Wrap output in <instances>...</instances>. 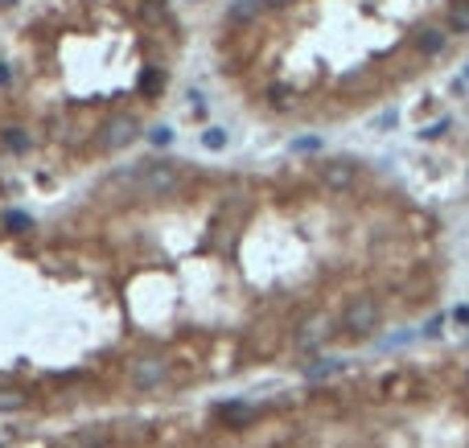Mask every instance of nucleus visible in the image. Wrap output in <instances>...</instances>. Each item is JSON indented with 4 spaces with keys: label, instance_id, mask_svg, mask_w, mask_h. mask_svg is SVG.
Here are the masks:
<instances>
[{
    "label": "nucleus",
    "instance_id": "7ed1b4c3",
    "mask_svg": "<svg viewBox=\"0 0 469 448\" xmlns=\"http://www.w3.org/2000/svg\"><path fill=\"white\" fill-rule=\"evenodd\" d=\"M165 375H169V366H165L161 358H140V362H132V370H128L132 387H140V391L161 387V383H165Z\"/></svg>",
    "mask_w": 469,
    "mask_h": 448
},
{
    "label": "nucleus",
    "instance_id": "f8f14e48",
    "mask_svg": "<svg viewBox=\"0 0 469 448\" xmlns=\"http://www.w3.org/2000/svg\"><path fill=\"white\" fill-rule=\"evenodd\" d=\"M268 99H272L276 107H293V86H284V82H276V86L268 91Z\"/></svg>",
    "mask_w": 469,
    "mask_h": 448
},
{
    "label": "nucleus",
    "instance_id": "b1692460",
    "mask_svg": "<svg viewBox=\"0 0 469 448\" xmlns=\"http://www.w3.org/2000/svg\"><path fill=\"white\" fill-rule=\"evenodd\" d=\"M4 82H8V66L0 62V86H4Z\"/></svg>",
    "mask_w": 469,
    "mask_h": 448
},
{
    "label": "nucleus",
    "instance_id": "1a4fd4ad",
    "mask_svg": "<svg viewBox=\"0 0 469 448\" xmlns=\"http://www.w3.org/2000/svg\"><path fill=\"white\" fill-rule=\"evenodd\" d=\"M449 29L453 33H469V0H453L449 4Z\"/></svg>",
    "mask_w": 469,
    "mask_h": 448
},
{
    "label": "nucleus",
    "instance_id": "a878e982",
    "mask_svg": "<svg viewBox=\"0 0 469 448\" xmlns=\"http://www.w3.org/2000/svg\"><path fill=\"white\" fill-rule=\"evenodd\" d=\"M466 78H469V66H466Z\"/></svg>",
    "mask_w": 469,
    "mask_h": 448
},
{
    "label": "nucleus",
    "instance_id": "393cba45",
    "mask_svg": "<svg viewBox=\"0 0 469 448\" xmlns=\"http://www.w3.org/2000/svg\"><path fill=\"white\" fill-rule=\"evenodd\" d=\"M4 4H12V0H0V8H4Z\"/></svg>",
    "mask_w": 469,
    "mask_h": 448
},
{
    "label": "nucleus",
    "instance_id": "0eeeda50",
    "mask_svg": "<svg viewBox=\"0 0 469 448\" xmlns=\"http://www.w3.org/2000/svg\"><path fill=\"white\" fill-rule=\"evenodd\" d=\"M214 416H218V420H227L231 428H243V424H251V420H255V408H251V403H218V408H214Z\"/></svg>",
    "mask_w": 469,
    "mask_h": 448
},
{
    "label": "nucleus",
    "instance_id": "ddd939ff",
    "mask_svg": "<svg viewBox=\"0 0 469 448\" xmlns=\"http://www.w3.org/2000/svg\"><path fill=\"white\" fill-rule=\"evenodd\" d=\"M4 144H8L12 152H25V148H29V136H25L21 128H8V132H4Z\"/></svg>",
    "mask_w": 469,
    "mask_h": 448
},
{
    "label": "nucleus",
    "instance_id": "39448f33",
    "mask_svg": "<svg viewBox=\"0 0 469 448\" xmlns=\"http://www.w3.org/2000/svg\"><path fill=\"white\" fill-rule=\"evenodd\" d=\"M321 181L330 185V189H354V181H358V169L350 165V161H325L321 165Z\"/></svg>",
    "mask_w": 469,
    "mask_h": 448
},
{
    "label": "nucleus",
    "instance_id": "423d86ee",
    "mask_svg": "<svg viewBox=\"0 0 469 448\" xmlns=\"http://www.w3.org/2000/svg\"><path fill=\"white\" fill-rule=\"evenodd\" d=\"M412 41H416V49H420L424 58H441V54L449 49V37H445L437 25H424V29H416V37H412Z\"/></svg>",
    "mask_w": 469,
    "mask_h": 448
},
{
    "label": "nucleus",
    "instance_id": "2eb2a0df",
    "mask_svg": "<svg viewBox=\"0 0 469 448\" xmlns=\"http://www.w3.org/2000/svg\"><path fill=\"white\" fill-rule=\"evenodd\" d=\"M21 408H25L21 391H0V412H21Z\"/></svg>",
    "mask_w": 469,
    "mask_h": 448
},
{
    "label": "nucleus",
    "instance_id": "6ab92c4d",
    "mask_svg": "<svg viewBox=\"0 0 469 448\" xmlns=\"http://www.w3.org/2000/svg\"><path fill=\"white\" fill-rule=\"evenodd\" d=\"M445 132H449V119H441V123H428L420 136H424V140H437V136H445Z\"/></svg>",
    "mask_w": 469,
    "mask_h": 448
},
{
    "label": "nucleus",
    "instance_id": "f3484780",
    "mask_svg": "<svg viewBox=\"0 0 469 448\" xmlns=\"http://www.w3.org/2000/svg\"><path fill=\"white\" fill-rule=\"evenodd\" d=\"M4 222H8V231H25V226H29V214H21V210H8V214H4Z\"/></svg>",
    "mask_w": 469,
    "mask_h": 448
},
{
    "label": "nucleus",
    "instance_id": "4be33fe9",
    "mask_svg": "<svg viewBox=\"0 0 469 448\" xmlns=\"http://www.w3.org/2000/svg\"><path fill=\"white\" fill-rule=\"evenodd\" d=\"M453 317H457V321H461V325H469V305H461V309H457V313H453Z\"/></svg>",
    "mask_w": 469,
    "mask_h": 448
},
{
    "label": "nucleus",
    "instance_id": "9d476101",
    "mask_svg": "<svg viewBox=\"0 0 469 448\" xmlns=\"http://www.w3.org/2000/svg\"><path fill=\"white\" fill-rule=\"evenodd\" d=\"M202 144H206L210 152H222V148H227V132H222V128H206V132H202Z\"/></svg>",
    "mask_w": 469,
    "mask_h": 448
},
{
    "label": "nucleus",
    "instance_id": "412c9836",
    "mask_svg": "<svg viewBox=\"0 0 469 448\" xmlns=\"http://www.w3.org/2000/svg\"><path fill=\"white\" fill-rule=\"evenodd\" d=\"M441 329H445V317H433V321H428V329H424V333H428V338H437V333H441Z\"/></svg>",
    "mask_w": 469,
    "mask_h": 448
},
{
    "label": "nucleus",
    "instance_id": "4468645a",
    "mask_svg": "<svg viewBox=\"0 0 469 448\" xmlns=\"http://www.w3.org/2000/svg\"><path fill=\"white\" fill-rule=\"evenodd\" d=\"M338 370H342V362L338 358H325V362L309 366V379H325V375H338Z\"/></svg>",
    "mask_w": 469,
    "mask_h": 448
},
{
    "label": "nucleus",
    "instance_id": "dca6fc26",
    "mask_svg": "<svg viewBox=\"0 0 469 448\" xmlns=\"http://www.w3.org/2000/svg\"><path fill=\"white\" fill-rule=\"evenodd\" d=\"M148 140H152V144H157V148H165V144H169V140H173V132H169V128H165V123H157V128H152V132H148Z\"/></svg>",
    "mask_w": 469,
    "mask_h": 448
},
{
    "label": "nucleus",
    "instance_id": "5701e85b",
    "mask_svg": "<svg viewBox=\"0 0 469 448\" xmlns=\"http://www.w3.org/2000/svg\"><path fill=\"white\" fill-rule=\"evenodd\" d=\"M268 8H288V4H297V0H264Z\"/></svg>",
    "mask_w": 469,
    "mask_h": 448
},
{
    "label": "nucleus",
    "instance_id": "f257e3e1",
    "mask_svg": "<svg viewBox=\"0 0 469 448\" xmlns=\"http://www.w3.org/2000/svg\"><path fill=\"white\" fill-rule=\"evenodd\" d=\"M119 181H128L140 198H161L177 189V169L173 165H136L132 173H119Z\"/></svg>",
    "mask_w": 469,
    "mask_h": 448
},
{
    "label": "nucleus",
    "instance_id": "9b49d317",
    "mask_svg": "<svg viewBox=\"0 0 469 448\" xmlns=\"http://www.w3.org/2000/svg\"><path fill=\"white\" fill-rule=\"evenodd\" d=\"M165 86V74H157V70H144V78H140V91L144 95H157Z\"/></svg>",
    "mask_w": 469,
    "mask_h": 448
},
{
    "label": "nucleus",
    "instance_id": "a211bd4d",
    "mask_svg": "<svg viewBox=\"0 0 469 448\" xmlns=\"http://www.w3.org/2000/svg\"><path fill=\"white\" fill-rule=\"evenodd\" d=\"M317 338H321V321H309V325H305V333H301V346H313Z\"/></svg>",
    "mask_w": 469,
    "mask_h": 448
},
{
    "label": "nucleus",
    "instance_id": "20e7f679",
    "mask_svg": "<svg viewBox=\"0 0 469 448\" xmlns=\"http://www.w3.org/2000/svg\"><path fill=\"white\" fill-rule=\"evenodd\" d=\"M136 132H140V128H136V119H132V115H115V119L103 128V148H111V152H115V148L132 144V140H136Z\"/></svg>",
    "mask_w": 469,
    "mask_h": 448
},
{
    "label": "nucleus",
    "instance_id": "aec40b11",
    "mask_svg": "<svg viewBox=\"0 0 469 448\" xmlns=\"http://www.w3.org/2000/svg\"><path fill=\"white\" fill-rule=\"evenodd\" d=\"M317 144H321V140H317V136H301V140H297V144H293V152H313V148H317Z\"/></svg>",
    "mask_w": 469,
    "mask_h": 448
},
{
    "label": "nucleus",
    "instance_id": "f03ea898",
    "mask_svg": "<svg viewBox=\"0 0 469 448\" xmlns=\"http://www.w3.org/2000/svg\"><path fill=\"white\" fill-rule=\"evenodd\" d=\"M379 300L375 296H354L346 309H342V325L350 329V333H375L379 329Z\"/></svg>",
    "mask_w": 469,
    "mask_h": 448
},
{
    "label": "nucleus",
    "instance_id": "6e6552de",
    "mask_svg": "<svg viewBox=\"0 0 469 448\" xmlns=\"http://www.w3.org/2000/svg\"><path fill=\"white\" fill-rule=\"evenodd\" d=\"M260 8H264V0H231L227 16H231V21H255Z\"/></svg>",
    "mask_w": 469,
    "mask_h": 448
}]
</instances>
